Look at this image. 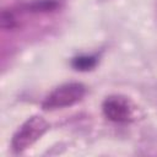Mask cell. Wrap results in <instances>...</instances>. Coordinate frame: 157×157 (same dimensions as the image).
<instances>
[{
  "instance_id": "1",
  "label": "cell",
  "mask_w": 157,
  "mask_h": 157,
  "mask_svg": "<svg viewBox=\"0 0 157 157\" xmlns=\"http://www.w3.org/2000/svg\"><path fill=\"white\" fill-rule=\"evenodd\" d=\"M49 128V124L42 117H32L26 120L16 131L12 139V148L21 152L32 146Z\"/></svg>"
},
{
  "instance_id": "2",
  "label": "cell",
  "mask_w": 157,
  "mask_h": 157,
  "mask_svg": "<svg viewBox=\"0 0 157 157\" xmlns=\"http://www.w3.org/2000/svg\"><path fill=\"white\" fill-rule=\"evenodd\" d=\"M85 86L77 82H70L55 88L44 101L43 108L48 110L65 108L78 102L85 94Z\"/></svg>"
},
{
  "instance_id": "3",
  "label": "cell",
  "mask_w": 157,
  "mask_h": 157,
  "mask_svg": "<svg viewBox=\"0 0 157 157\" xmlns=\"http://www.w3.org/2000/svg\"><path fill=\"white\" fill-rule=\"evenodd\" d=\"M104 115L115 123H125L131 118V110L128 102L119 97H109L103 103Z\"/></svg>"
},
{
  "instance_id": "4",
  "label": "cell",
  "mask_w": 157,
  "mask_h": 157,
  "mask_svg": "<svg viewBox=\"0 0 157 157\" xmlns=\"http://www.w3.org/2000/svg\"><path fill=\"white\" fill-rule=\"evenodd\" d=\"M96 58L94 56H88V55H82V56H77L72 60V66L76 70H81V71H86V70H91L96 66Z\"/></svg>"
}]
</instances>
